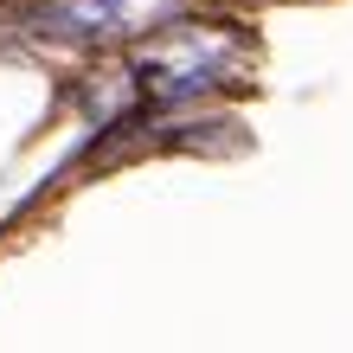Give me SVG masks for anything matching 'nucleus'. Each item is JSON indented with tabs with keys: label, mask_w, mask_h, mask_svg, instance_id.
<instances>
[{
	"label": "nucleus",
	"mask_w": 353,
	"mask_h": 353,
	"mask_svg": "<svg viewBox=\"0 0 353 353\" xmlns=\"http://www.w3.org/2000/svg\"><path fill=\"white\" fill-rule=\"evenodd\" d=\"M232 58H238V52L225 46V39H180V46L154 52V58H141L135 77H141V90L161 97V103H186V97H199V90L225 84Z\"/></svg>",
	"instance_id": "2"
},
{
	"label": "nucleus",
	"mask_w": 353,
	"mask_h": 353,
	"mask_svg": "<svg viewBox=\"0 0 353 353\" xmlns=\"http://www.w3.org/2000/svg\"><path fill=\"white\" fill-rule=\"evenodd\" d=\"M174 7L180 0H32L26 19L46 39H122V32H148Z\"/></svg>",
	"instance_id": "1"
}]
</instances>
